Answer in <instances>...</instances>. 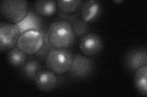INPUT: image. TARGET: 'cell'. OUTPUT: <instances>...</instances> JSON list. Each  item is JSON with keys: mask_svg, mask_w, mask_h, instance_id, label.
<instances>
[{"mask_svg": "<svg viewBox=\"0 0 147 97\" xmlns=\"http://www.w3.org/2000/svg\"><path fill=\"white\" fill-rule=\"evenodd\" d=\"M75 37L72 24L64 20L53 22L47 34L48 44L55 49L66 50L69 48L74 43Z\"/></svg>", "mask_w": 147, "mask_h": 97, "instance_id": "6da1fadb", "label": "cell"}, {"mask_svg": "<svg viewBox=\"0 0 147 97\" xmlns=\"http://www.w3.org/2000/svg\"><path fill=\"white\" fill-rule=\"evenodd\" d=\"M0 12L6 21L18 24L28 13V4L25 0H3L0 3Z\"/></svg>", "mask_w": 147, "mask_h": 97, "instance_id": "7a4b0ae2", "label": "cell"}, {"mask_svg": "<svg viewBox=\"0 0 147 97\" xmlns=\"http://www.w3.org/2000/svg\"><path fill=\"white\" fill-rule=\"evenodd\" d=\"M72 56L67 50L53 49L45 57L46 67L57 75L64 74L69 71Z\"/></svg>", "mask_w": 147, "mask_h": 97, "instance_id": "3957f363", "label": "cell"}, {"mask_svg": "<svg viewBox=\"0 0 147 97\" xmlns=\"http://www.w3.org/2000/svg\"><path fill=\"white\" fill-rule=\"evenodd\" d=\"M45 37L40 30H30L21 34L17 47L28 55L40 52L45 45Z\"/></svg>", "mask_w": 147, "mask_h": 97, "instance_id": "277c9868", "label": "cell"}, {"mask_svg": "<svg viewBox=\"0 0 147 97\" xmlns=\"http://www.w3.org/2000/svg\"><path fill=\"white\" fill-rule=\"evenodd\" d=\"M21 31L17 24L7 21L0 23V51H9L17 46Z\"/></svg>", "mask_w": 147, "mask_h": 97, "instance_id": "5b68a950", "label": "cell"}, {"mask_svg": "<svg viewBox=\"0 0 147 97\" xmlns=\"http://www.w3.org/2000/svg\"><path fill=\"white\" fill-rule=\"evenodd\" d=\"M79 47L83 55L91 58L101 52L103 48V43L98 35L90 33L82 36Z\"/></svg>", "mask_w": 147, "mask_h": 97, "instance_id": "8992f818", "label": "cell"}, {"mask_svg": "<svg viewBox=\"0 0 147 97\" xmlns=\"http://www.w3.org/2000/svg\"><path fill=\"white\" fill-rule=\"evenodd\" d=\"M93 69V61L84 55H76L72 57L69 70L70 75L75 78H84L88 76Z\"/></svg>", "mask_w": 147, "mask_h": 97, "instance_id": "52a82bcc", "label": "cell"}, {"mask_svg": "<svg viewBox=\"0 0 147 97\" xmlns=\"http://www.w3.org/2000/svg\"><path fill=\"white\" fill-rule=\"evenodd\" d=\"M34 80L37 88L43 92L52 91L58 84L57 74L48 69L39 70L36 73Z\"/></svg>", "mask_w": 147, "mask_h": 97, "instance_id": "ba28073f", "label": "cell"}, {"mask_svg": "<svg viewBox=\"0 0 147 97\" xmlns=\"http://www.w3.org/2000/svg\"><path fill=\"white\" fill-rule=\"evenodd\" d=\"M126 64L128 69L134 72L138 68L147 64L146 49H137L132 50L127 54Z\"/></svg>", "mask_w": 147, "mask_h": 97, "instance_id": "9c48e42d", "label": "cell"}, {"mask_svg": "<svg viewBox=\"0 0 147 97\" xmlns=\"http://www.w3.org/2000/svg\"><path fill=\"white\" fill-rule=\"evenodd\" d=\"M101 7L98 1L88 0L83 2L80 8L81 20L86 22L93 21L100 14Z\"/></svg>", "mask_w": 147, "mask_h": 97, "instance_id": "30bf717a", "label": "cell"}, {"mask_svg": "<svg viewBox=\"0 0 147 97\" xmlns=\"http://www.w3.org/2000/svg\"><path fill=\"white\" fill-rule=\"evenodd\" d=\"M17 24L19 26L22 34L30 30H40L42 26V21L36 13L29 12L24 20Z\"/></svg>", "mask_w": 147, "mask_h": 97, "instance_id": "8fae6325", "label": "cell"}, {"mask_svg": "<svg viewBox=\"0 0 147 97\" xmlns=\"http://www.w3.org/2000/svg\"><path fill=\"white\" fill-rule=\"evenodd\" d=\"M134 84L140 94L144 96H147V64L134 71Z\"/></svg>", "mask_w": 147, "mask_h": 97, "instance_id": "7c38bea8", "label": "cell"}, {"mask_svg": "<svg viewBox=\"0 0 147 97\" xmlns=\"http://www.w3.org/2000/svg\"><path fill=\"white\" fill-rule=\"evenodd\" d=\"M35 13L43 16H51L57 11V1L53 0H39L34 4Z\"/></svg>", "mask_w": 147, "mask_h": 97, "instance_id": "4fadbf2b", "label": "cell"}, {"mask_svg": "<svg viewBox=\"0 0 147 97\" xmlns=\"http://www.w3.org/2000/svg\"><path fill=\"white\" fill-rule=\"evenodd\" d=\"M27 59V55L17 46L9 50L7 55V63L13 67H22L26 63Z\"/></svg>", "mask_w": 147, "mask_h": 97, "instance_id": "5bb4252c", "label": "cell"}, {"mask_svg": "<svg viewBox=\"0 0 147 97\" xmlns=\"http://www.w3.org/2000/svg\"><path fill=\"white\" fill-rule=\"evenodd\" d=\"M83 2L82 0H58L57 4L59 10L64 14L72 15L80 10Z\"/></svg>", "mask_w": 147, "mask_h": 97, "instance_id": "9a60e30c", "label": "cell"}, {"mask_svg": "<svg viewBox=\"0 0 147 97\" xmlns=\"http://www.w3.org/2000/svg\"><path fill=\"white\" fill-rule=\"evenodd\" d=\"M41 69V65L39 63L34 59L27 61L22 66V73L25 77L30 80H34V77L39 70Z\"/></svg>", "mask_w": 147, "mask_h": 97, "instance_id": "2e32d148", "label": "cell"}, {"mask_svg": "<svg viewBox=\"0 0 147 97\" xmlns=\"http://www.w3.org/2000/svg\"><path fill=\"white\" fill-rule=\"evenodd\" d=\"M74 32L76 36H83L88 34L90 27L87 22L82 20H77L72 24Z\"/></svg>", "mask_w": 147, "mask_h": 97, "instance_id": "e0dca14e", "label": "cell"}, {"mask_svg": "<svg viewBox=\"0 0 147 97\" xmlns=\"http://www.w3.org/2000/svg\"><path fill=\"white\" fill-rule=\"evenodd\" d=\"M122 2H123L122 0H118V1H117V0H114V1H113V3H117V4L121 3H122Z\"/></svg>", "mask_w": 147, "mask_h": 97, "instance_id": "ac0fdd59", "label": "cell"}]
</instances>
